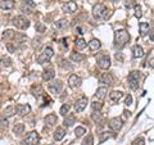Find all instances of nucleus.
Returning a JSON list of instances; mask_svg holds the SVG:
<instances>
[{"label":"nucleus","instance_id":"nucleus-38","mask_svg":"<svg viewBox=\"0 0 154 145\" xmlns=\"http://www.w3.org/2000/svg\"><path fill=\"white\" fill-rule=\"evenodd\" d=\"M69 105L68 104H63L62 105V108H60V110H59V113L62 114V116H67L68 114V112H69Z\"/></svg>","mask_w":154,"mask_h":145},{"label":"nucleus","instance_id":"nucleus-29","mask_svg":"<svg viewBox=\"0 0 154 145\" xmlns=\"http://www.w3.org/2000/svg\"><path fill=\"white\" fill-rule=\"evenodd\" d=\"M139 30H140V35L141 36H145L146 33L149 32V25L145 22H141L140 25H139Z\"/></svg>","mask_w":154,"mask_h":145},{"label":"nucleus","instance_id":"nucleus-15","mask_svg":"<svg viewBox=\"0 0 154 145\" xmlns=\"http://www.w3.org/2000/svg\"><path fill=\"white\" fill-rule=\"evenodd\" d=\"M76 11H77V4H76L75 2H72V0L63 5V12H64V13L72 14V13H75Z\"/></svg>","mask_w":154,"mask_h":145},{"label":"nucleus","instance_id":"nucleus-16","mask_svg":"<svg viewBox=\"0 0 154 145\" xmlns=\"http://www.w3.org/2000/svg\"><path fill=\"white\" fill-rule=\"evenodd\" d=\"M0 8L3 11H9L14 8V0H0Z\"/></svg>","mask_w":154,"mask_h":145},{"label":"nucleus","instance_id":"nucleus-13","mask_svg":"<svg viewBox=\"0 0 154 145\" xmlns=\"http://www.w3.org/2000/svg\"><path fill=\"white\" fill-rule=\"evenodd\" d=\"M86 105H88V99H86L85 96H84V98L79 99V100H77L76 103H75V110H76L77 113H81V112H82V110L86 108Z\"/></svg>","mask_w":154,"mask_h":145},{"label":"nucleus","instance_id":"nucleus-22","mask_svg":"<svg viewBox=\"0 0 154 145\" xmlns=\"http://www.w3.org/2000/svg\"><path fill=\"white\" fill-rule=\"evenodd\" d=\"M107 93H108V89L105 88V86H102V88H99L98 90H96V93H95V96L98 99H104L105 96H107Z\"/></svg>","mask_w":154,"mask_h":145},{"label":"nucleus","instance_id":"nucleus-45","mask_svg":"<svg viewBox=\"0 0 154 145\" xmlns=\"http://www.w3.org/2000/svg\"><path fill=\"white\" fill-rule=\"evenodd\" d=\"M36 31L40 32V33H42V32L45 31V26H42V25H36Z\"/></svg>","mask_w":154,"mask_h":145},{"label":"nucleus","instance_id":"nucleus-42","mask_svg":"<svg viewBox=\"0 0 154 145\" xmlns=\"http://www.w3.org/2000/svg\"><path fill=\"white\" fill-rule=\"evenodd\" d=\"M84 145H93V136H91V135H89V136L84 140Z\"/></svg>","mask_w":154,"mask_h":145},{"label":"nucleus","instance_id":"nucleus-19","mask_svg":"<svg viewBox=\"0 0 154 145\" xmlns=\"http://www.w3.org/2000/svg\"><path fill=\"white\" fill-rule=\"evenodd\" d=\"M44 122H45V125H48V126H54V125L58 122V117L55 114H48L46 117H45V119H44Z\"/></svg>","mask_w":154,"mask_h":145},{"label":"nucleus","instance_id":"nucleus-28","mask_svg":"<svg viewBox=\"0 0 154 145\" xmlns=\"http://www.w3.org/2000/svg\"><path fill=\"white\" fill-rule=\"evenodd\" d=\"M23 131H25V125L23 123H16L13 127V132L16 135H21L23 134Z\"/></svg>","mask_w":154,"mask_h":145},{"label":"nucleus","instance_id":"nucleus-46","mask_svg":"<svg viewBox=\"0 0 154 145\" xmlns=\"http://www.w3.org/2000/svg\"><path fill=\"white\" fill-rule=\"evenodd\" d=\"M7 48H8V50L11 51V53H14V51H16V46H14L13 44H7Z\"/></svg>","mask_w":154,"mask_h":145},{"label":"nucleus","instance_id":"nucleus-20","mask_svg":"<svg viewBox=\"0 0 154 145\" xmlns=\"http://www.w3.org/2000/svg\"><path fill=\"white\" fill-rule=\"evenodd\" d=\"M68 26H69V22H68V19H66V18L59 19V21L54 25V27L58 28V30H66Z\"/></svg>","mask_w":154,"mask_h":145},{"label":"nucleus","instance_id":"nucleus-17","mask_svg":"<svg viewBox=\"0 0 154 145\" xmlns=\"http://www.w3.org/2000/svg\"><path fill=\"white\" fill-rule=\"evenodd\" d=\"M144 49H143V46H140V45H135L134 48H132V57L134 58H143L144 57Z\"/></svg>","mask_w":154,"mask_h":145},{"label":"nucleus","instance_id":"nucleus-6","mask_svg":"<svg viewBox=\"0 0 154 145\" xmlns=\"http://www.w3.org/2000/svg\"><path fill=\"white\" fill-rule=\"evenodd\" d=\"M35 2L33 0H22L21 3V12L26 14H31L33 8H35Z\"/></svg>","mask_w":154,"mask_h":145},{"label":"nucleus","instance_id":"nucleus-30","mask_svg":"<svg viewBox=\"0 0 154 145\" xmlns=\"http://www.w3.org/2000/svg\"><path fill=\"white\" fill-rule=\"evenodd\" d=\"M11 64H12L11 58H8V57H3V58H0V67L5 68V67H9Z\"/></svg>","mask_w":154,"mask_h":145},{"label":"nucleus","instance_id":"nucleus-23","mask_svg":"<svg viewBox=\"0 0 154 145\" xmlns=\"http://www.w3.org/2000/svg\"><path fill=\"white\" fill-rule=\"evenodd\" d=\"M66 136V131H64V128L63 127H58L55 130V132H54V139L57 140V141H60L62 139H63Z\"/></svg>","mask_w":154,"mask_h":145},{"label":"nucleus","instance_id":"nucleus-37","mask_svg":"<svg viewBox=\"0 0 154 145\" xmlns=\"http://www.w3.org/2000/svg\"><path fill=\"white\" fill-rule=\"evenodd\" d=\"M134 9H135V17H136L137 19H139V18H141V16H143L141 7H140V5H137V4H136V5L134 7Z\"/></svg>","mask_w":154,"mask_h":145},{"label":"nucleus","instance_id":"nucleus-5","mask_svg":"<svg viewBox=\"0 0 154 145\" xmlns=\"http://www.w3.org/2000/svg\"><path fill=\"white\" fill-rule=\"evenodd\" d=\"M13 26H16L17 28H19V30H26V28H28V26H30V21L25 17V16H17L13 18Z\"/></svg>","mask_w":154,"mask_h":145},{"label":"nucleus","instance_id":"nucleus-32","mask_svg":"<svg viewBox=\"0 0 154 145\" xmlns=\"http://www.w3.org/2000/svg\"><path fill=\"white\" fill-rule=\"evenodd\" d=\"M14 112H16V108H14V107H12V105H11V107H7L5 108V112H4V117H12V116L14 114Z\"/></svg>","mask_w":154,"mask_h":145},{"label":"nucleus","instance_id":"nucleus-31","mask_svg":"<svg viewBox=\"0 0 154 145\" xmlns=\"http://www.w3.org/2000/svg\"><path fill=\"white\" fill-rule=\"evenodd\" d=\"M85 134H86V128H85V127L79 126V127H77V128L75 130V135H76V137H82Z\"/></svg>","mask_w":154,"mask_h":145},{"label":"nucleus","instance_id":"nucleus-18","mask_svg":"<svg viewBox=\"0 0 154 145\" xmlns=\"http://www.w3.org/2000/svg\"><path fill=\"white\" fill-rule=\"evenodd\" d=\"M123 96V93L122 91H118V90H114L112 93L109 94V99L113 101V103H117V101L121 100V98Z\"/></svg>","mask_w":154,"mask_h":145},{"label":"nucleus","instance_id":"nucleus-36","mask_svg":"<svg viewBox=\"0 0 154 145\" xmlns=\"http://www.w3.org/2000/svg\"><path fill=\"white\" fill-rule=\"evenodd\" d=\"M123 4H125V8L126 9H131L136 5V3H135V0H123Z\"/></svg>","mask_w":154,"mask_h":145},{"label":"nucleus","instance_id":"nucleus-35","mask_svg":"<svg viewBox=\"0 0 154 145\" xmlns=\"http://www.w3.org/2000/svg\"><path fill=\"white\" fill-rule=\"evenodd\" d=\"M71 59H72V62H81L82 60V55L79 54V53H76V51H73L71 54Z\"/></svg>","mask_w":154,"mask_h":145},{"label":"nucleus","instance_id":"nucleus-26","mask_svg":"<svg viewBox=\"0 0 154 145\" xmlns=\"http://www.w3.org/2000/svg\"><path fill=\"white\" fill-rule=\"evenodd\" d=\"M14 36H16V32H14L13 30H5L3 32V40L4 41H8V40H12V39H14Z\"/></svg>","mask_w":154,"mask_h":145},{"label":"nucleus","instance_id":"nucleus-8","mask_svg":"<svg viewBox=\"0 0 154 145\" xmlns=\"http://www.w3.org/2000/svg\"><path fill=\"white\" fill-rule=\"evenodd\" d=\"M62 89H63V84H62L59 80L53 81V82H50V84H49V91H50L53 95L60 94L62 93Z\"/></svg>","mask_w":154,"mask_h":145},{"label":"nucleus","instance_id":"nucleus-49","mask_svg":"<svg viewBox=\"0 0 154 145\" xmlns=\"http://www.w3.org/2000/svg\"><path fill=\"white\" fill-rule=\"evenodd\" d=\"M149 67H152V68H154V58H152V59L150 60H149Z\"/></svg>","mask_w":154,"mask_h":145},{"label":"nucleus","instance_id":"nucleus-47","mask_svg":"<svg viewBox=\"0 0 154 145\" xmlns=\"http://www.w3.org/2000/svg\"><path fill=\"white\" fill-rule=\"evenodd\" d=\"M149 37H150L152 41H154V28H153L152 31H149Z\"/></svg>","mask_w":154,"mask_h":145},{"label":"nucleus","instance_id":"nucleus-2","mask_svg":"<svg viewBox=\"0 0 154 145\" xmlns=\"http://www.w3.org/2000/svg\"><path fill=\"white\" fill-rule=\"evenodd\" d=\"M93 17L95 19H105L108 17L107 8H105L104 4H102V3L95 4L94 8H93Z\"/></svg>","mask_w":154,"mask_h":145},{"label":"nucleus","instance_id":"nucleus-50","mask_svg":"<svg viewBox=\"0 0 154 145\" xmlns=\"http://www.w3.org/2000/svg\"><path fill=\"white\" fill-rule=\"evenodd\" d=\"M112 2H117V0H112Z\"/></svg>","mask_w":154,"mask_h":145},{"label":"nucleus","instance_id":"nucleus-48","mask_svg":"<svg viewBox=\"0 0 154 145\" xmlns=\"http://www.w3.org/2000/svg\"><path fill=\"white\" fill-rule=\"evenodd\" d=\"M76 31H77V33H79V35H84V30H82L81 27H77Z\"/></svg>","mask_w":154,"mask_h":145},{"label":"nucleus","instance_id":"nucleus-43","mask_svg":"<svg viewBox=\"0 0 154 145\" xmlns=\"http://www.w3.org/2000/svg\"><path fill=\"white\" fill-rule=\"evenodd\" d=\"M116 59H117V60H119V62H123L125 60V57H123V54H122V53L121 51H118V53H116Z\"/></svg>","mask_w":154,"mask_h":145},{"label":"nucleus","instance_id":"nucleus-11","mask_svg":"<svg viewBox=\"0 0 154 145\" xmlns=\"http://www.w3.org/2000/svg\"><path fill=\"white\" fill-rule=\"evenodd\" d=\"M16 112L18 113V116L23 117V116H27L31 112V107L28 104H17L16 105Z\"/></svg>","mask_w":154,"mask_h":145},{"label":"nucleus","instance_id":"nucleus-33","mask_svg":"<svg viewBox=\"0 0 154 145\" xmlns=\"http://www.w3.org/2000/svg\"><path fill=\"white\" fill-rule=\"evenodd\" d=\"M102 107H103L102 101H93V103H91V109H93L94 112H99V110L102 109Z\"/></svg>","mask_w":154,"mask_h":145},{"label":"nucleus","instance_id":"nucleus-39","mask_svg":"<svg viewBox=\"0 0 154 145\" xmlns=\"http://www.w3.org/2000/svg\"><path fill=\"white\" fill-rule=\"evenodd\" d=\"M8 123H9V121L7 117H0V128H7L8 127Z\"/></svg>","mask_w":154,"mask_h":145},{"label":"nucleus","instance_id":"nucleus-51","mask_svg":"<svg viewBox=\"0 0 154 145\" xmlns=\"http://www.w3.org/2000/svg\"><path fill=\"white\" fill-rule=\"evenodd\" d=\"M0 107H2V104H0Z\"/></svg>","mask_w":154,"mask_h":145},{"label":"nucleus","instance_id":"nucleus-44","mask_svg":"<svg viewBox=\"0 0 154 145\" xmlns=\"http://www.w3.org/2000/svg\"><path fill=\"white\" fill-rule=\"evenodd\" d=\"M125 104H126V105H131L132 104V96L131 95L126 96V99H125Z\"/></svg>","mask_w":154,"mask_h":145},{"label":"nucleus","instance_id":"nucleus-24","mask_svg":"<svg viewBox=\"0 0 154 145\" xmlns=\"http://www.w3.org/2000/svg\"><path fill=\"white\" fill-rule=\"evenodd\" d=\"M100 46H102V42H100L98 39H93V40L89 42V48H90V50H93V51H96L98 49H100Z\"/></svg>","mask_w":154,"mask_h":145},{"label":"nucleus","instance_id":"nucleus-7","mask_svg":"<svg viewBox=\"0 0 154 145\" xmlns=\"http://www.w3.org/2000/svg\"><path fill=\"white\" fill-rule=\"evenodd\" d=\"M38 141H40V136H38V134L36 131H31L26 136L23 144H27V145H37Z\"/></svg>","mask_w":154,"mask_h":145},{"label":"nucleus","instance_id":"nucleus-21","mask_svg":"<svg viewBox=\"0 0 154 145\" xmlns=\"http://www.w3.org/2000/svg\"><path fill=\"white\" fill-rule=\"evenodd\" d=\"M55 77V72H54V69H45L44 72H42V80L44 81H50V80H53Z\"/></svg>","mask_w":154,"mask_h":145},{"label":"nucleus","instance_id":"nucleus-4","mask_svg":"<svg viewBox=\"0 0 154 145\" xmlns=\"http://www.w3.org/2000/svg\"><path fill=\"white\" fill-rule=\"evenodd\" d=\"M53 55H54V50H53V48L46 46L45 49L42 50L41 54L38 55V58H37V63H38V64H44V63H46V62H49V60L51 59Z\"/></svg>","mask_w":154,"mask_h":145},{"label":"nucleus","instance_id":"nucleus-34","mask_svg":"<svg viewBox=\"0 0 154 145\" xmlns=\"http://www.w3.org/2000/svg\"><path fill=\"white\" fill-rule=\"evenodd\" d=\"M91 119H93L95 123L100 122V121H102V114H100V112H94V113H91Z\"/></svg>","mask_w":154,"mask_h":145},{"label":"nucleus","instance_id":"nucleus-3","mask_svg":"<svg viewBox=\"0 0 154 145\" xmlns=\"http://www.w3.org/2000/svg\"><path fill=\"white\" fill-rule=\"evenodd\" d=\"M139 82H140V72L139 71H132L130 72L127 76V84L131 90H136L139 88Z\"/></svg>","mask_w":154,"mask_h":145},{"label":"nucleus","instance_id":"nucleus-12","mask_svg":"<svg viewBox=\"0 0 154 145\" xmlns=\"http://www.w3.org/2000/svg\"><path fill=\"white\" fill-rule=\"evenodd\" d=\"M98 66L102 69H108L110 67V58L109 55H102L98 59Z\"/></svg>","mask_w":154,"mask_h":145},{"label":"nucleus","instance_id":"nucleus-10","mask_svg":"<svg viewBox=\"0 0 154 145\" xmlns=\"http://www.w3.org/2000/svg\"><path fill=\"white\" fill-rule=\"evenodd\" d=\"M81 84H82V79L77 75H71L68 79V86L71 89H77L80 88Z\"/></svg>","mask_w":154,"mask_h":145},{"label":"nucleus","instance_id":"nucleus-9","mask_svg":"<svg viewBox=\"0 0 154 145\" xmlns=\"http://www.w3.org/2000/svg\"><path fill=\"white\" fill-rule=\"evenodd\" d=\"M108 125H109V128L112 130V131H119L123 126V121L119 117H114V118H112L109 121Z\"/></svg>","mask_w":154,"mask_h":145},{"label":"nucleus","instance_id":"nucleus-25","mask_svg":"<svg viewBox=\"0 0 154 145\" xmlns=\"http://www.w3.org/2000/svg\"><path fill=\"white\" fill-rule=\"evenodd\" d=\"M73 123H76V117H75L73 114H68L66 117L64 122H63L64 127H71V126H73Z\"/></svg>","mask_w":154,"mask_h":145},{"label":"nucleus","instance_id":"nucleus-14","mask_svg":"<svg viewBox=\"0 0 154 145\" xmlns=\"http://www.w3.org/2000/svg\"><path fill=\"white\" fill-rule=\"evenodd\" d=\"M99 81L102 82V84L109 86V85L113 84V77H112L110 73H108V72H104V73H102L99 76Z\"/></svg>","mask_w":154,"mask_h":145},{"label":"nucleus","instance_id":"nucleus-1","mask_svg":"<svg viewBox=\"0 0 154 145\" xmlns=\"http://www.w3.org/2000/svg\"><path fill=\"white\" fill-rule=\"evenodd\" d=\"M130 41V33L126 30H117L114 32V45L117 48H123Z\"/></svg>","mask_w":154,"mask_h":145},{"label":"nucleus","instance_id":"nucleus-41","mask_svg":"<svg viewBox=\"0 0 154 145\" xmlns=\"http://www.w3.org/2000/svg\"><path fill=\"white\" fill-rule=\"evenodd\" d=\"M132 145H145V141H144V139H143V137H137V139H135V140H134Z\"/></svg>","mask_w":154,"mask_h":145},{"label":"nucleus","instance_id":"nucleus-27","mask_svg":"<svg viewBox=\"0 0 154 145\" xmlns=\"http://www.w3.org/2000/svg\"><path fill=\"white\" fill-rule=\"evenodd\" d=\"M75 46L77 48V49L82 50V49H85V48L88 46V42H86L82 37H79V39H76V41H75Z\"/></svg>","mask_w":154,"mask_h":145},{"label":"nucleus","instance_id":"nucleus-40","mask_svg":"<svg viewBox=\"0 0 154 145\" xmlns=\"http://www.w3.org/2000/svg\"><path fill=\"white\" fill-rule=\"evenodd\" d=\"M31 90H32V94H33V95H36V96L40 95V94H41V91H42L41 88H40V85H33Z\"/></svg>","mask_w":154,"mask_h":145}]
</instances>
